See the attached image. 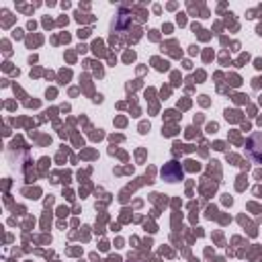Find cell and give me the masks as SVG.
<instances>
[{
	"label": "cell",
	"mask_w": 262,
	"mask_h": 262,
	"mask_svg": "<svg viewBox=\"0 0 262 262\" xmlns=\"http://www.w3.org/2000/svg\"><path fill=\"white\" fill-rule=\"evenodd\" d=\"M162 178L168 180V182H176V180H180V178H182V170H180V166H178L176 162H168V164L162 168Z\"/></svg>",
	"instance_id": "obj_2"
},
{
	"label": "cell",
	"mask_w": 262,
	"mask_h": 262,
	"mask_svg": "<svg viewBox=\"0 0 262 262\" xmlns=\"http://www.w3.org/2000/svg\"><path fill=\"white\" fill-rule=\"evenodd\" d=\"M248 154L256 164H262V133H252L246 141Z\"/></svg>",
	"instance_id": "obj_1"
}]
</instances>
